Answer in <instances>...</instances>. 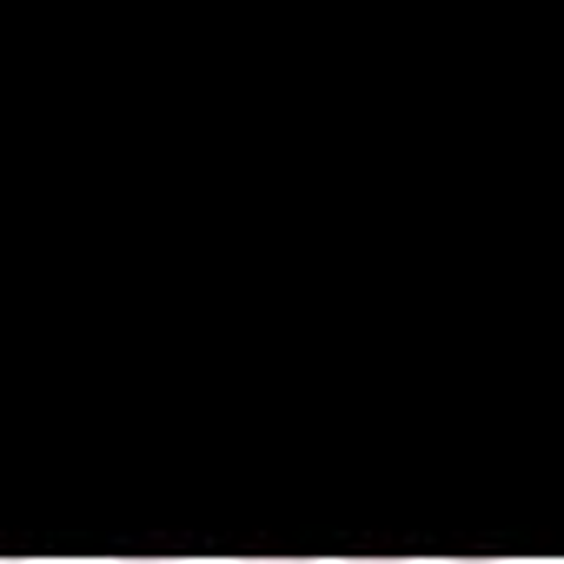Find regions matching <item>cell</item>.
Wrapping results in <instances>:
<instances>
[{
    "instance_id": "cell-1",
    "label": "cell",
    "mask_w": 564,
    "mask_h": 564,
    "mask_svg": "<svg viewBox=\"0 0 564 564\" xmlns=\"http://www.w3.org/2000/svg\"><path fill=\"white\" fill-rule=\"evenodd\" d=\"M239 564H313V557H239Z\"/></svg>"
},
{
    "instance_id": "cell-2",
    "label": "cell",
    "mask_w": 564,
    "mask_h": 564,
    "mask_svg": "<svg viewBox=\"0 0 564 564\" xmlns=\"http://www.w3.org/2000/svg\"><path fill=\"white\" fill-rule=\"evenodd\" d=\"M113 564H180V557H113Z\"/></svg>"
},
{
    "instance_id": "cell-3",
    "label": "cell",
    "mask_w": 564,
    "mask_h": 564,
    "mask_svg": "<svg viewBox=\"0 0 564 564\" xmlns=\"http://www.w3.org/2000/svg\"><path fill=\"white\" fill-rule=\"evenodd\" d=\"M346 564H405V557H346Z\"/></svg>"
}]
</instances>
